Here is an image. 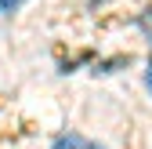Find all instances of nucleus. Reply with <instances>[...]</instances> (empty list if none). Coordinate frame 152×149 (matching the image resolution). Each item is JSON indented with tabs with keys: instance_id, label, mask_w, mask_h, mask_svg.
Wrapping results in <instances>:
<instances>
[{
	"instance_id": "nucleus-1",
	"label": "nucleus",
	"mask_w": 152,
	"mask_h": 149,
	"mask_svg": "<svg viewBox=\"0 0 152 149\" xmlns=\"http://www.w3.org/2000/svg\"><path fill=\"white\" fill-rule=\"evenodd\" d=\"M54 149H102V145H94V142H87L80 135H58L54 138Z\"/></svg>"
},
{
	"instance_id": "nucleus-2",
	"label": "nucleus",
	"mask_w": 152,
	"mask_h": 149,
	"mask_svg": "<svg viewBox=\"0 0 152 149\" xmlns=\"http://www.w3.org/2000/svg\"><path fill=\"white\" fill-rule=\"evenodd\" d=\"M22 0H0V15H7V11H15Z\"/></svg>"
},
{
	"instance_id": "nucleus-3",
	"label": "nucleus",
	"mask_w": 152,
	"mask_h": 149,
	"mask_svg": "<svg viewBox=\"0 0 152 149\" xmlns=\"http://www.w3.org/2000/svg\"><path fill=\"white\" fill-rule=\"evenodd\" d=\"M148 87H152V62H148Z\"/></svg>"
}]
</instances>
